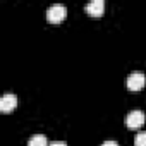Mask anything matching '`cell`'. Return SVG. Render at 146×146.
Wrapping results in <instances>:
<instances>
[{"label": "cell", "mask_w": 146, "mask_h": 146, "mask_svg": "<svg viewBox=\"0 0 146 146\" xmlns=\"http://www.w3.org/2000/svg\"><path fill=\"white\" fill-rule=\"evenodd\" d=\"M65 16H67V9H65L64 5H60V4L52 5V7L46 11V21H48L50 24H58V23H62V21L65 19Z\"/></svg>", "instance_id": "1"}, {"label": "cell", "mask_w": 146, "mask_h": 146, "mask_svg": "<svg viewBox=\"0 0 146 146\" xmlns=\"http://www.w3.org/2000/svg\"><path fill=\"white\" fill-rule=\"evenodd\" d=\"M50 146H67L64 141H53V143H50Z\"/></svg>", "instance_id": "8"}, {"label": "cell", "mask_w": 146, "mask_h": 146, "mask_svg": "<svg viewBox=\"0 0 146 146\" xmlns=\"http://www.w3.org/2000/svg\"><path fill=\"white\" fill-rule=\"evenodd\" d=\"M144 84H146V76L143 72H132L127 78V90L129 91H139L144 88Z\"/></svg>", "instance_id": "2"}, {"label": "cell", "mask_w": 146, "mask_h": 146, "mask_svg": "<svg viewBox=\"0 0 146 146\" xmlns=\"http://www.w3.org/2000/svg\"><path fill=\"white\" fill-rule=\"evenodd\" d=\"M102 146H119V144H117L115 141H105V143H103Z\"/></svg>", "instance_id": "9"}, {"label": "cell", "mask_w": 146, "mask_h": 146, "mask_svg": "<svg viewBox=\"0 0 146 146\" xmlns=\"http://www.w3.org/2000/svg\"><path fill=\"white\" fill-rule=\"evenodd\" d=\"M103 11H105V2L103 0H93V2H90L86 5V12L91 17H102Z\"/></svg>", "instance_id": "5"}, {"label": "cell", "mask_w": 146, "mask_h": 146, "mask_svg": "<svg viewBox=\"0 0 146 146\" xmlns=\"http://www.w3.org/2000/svg\"><path fill=\"white\" fill-rule=\"evenodd\" d=\"M134 146H146V132H137L136 134Z\"/></svg>", "instance_id": "7"}, {"label": "cell", "mask_w": 146, "mask_h": 146, "mask_svg": "<svg viewBox=\"0 0 146 146\" xmlns=\"http://www.w3.org/2000/svg\"><path fill=\"white\" fill-rule=\"evenodd\" d=\"M28 146H50V144H48V139L45 134H35L28 141Z\"/></svg>", "instance_id": "6"}, {"label": "cell", "mask_w": 146, "mask_h": 146, "mask_svg": "<svg viewBox=\"0 0 146 146\" xmlns=\"http://www.w3.org/2000/svg\"><path fill=\"white\" fill-rule=\"evenodd\" d=\"M17 107V96L12 93H7L0 98V112L2 113H11Z\"/></svg>", "instance_id": "4"}, {"label": "cell", "mask_w": 146, "mask_h": 146, "mask_svg": "<svg viewBox=\"0 0 146 146\" xmlns=\"http://www.w3.org/2000/svg\"><path fill=\"white\" fill-rule=\"evenodd\" d=\"M144 113L141 112V110H132L129 115H127V119H125V124H127V127L129 129H139V127H143L144 125Z\"/></svg>", "instance_id": "3"}]
</instances>
